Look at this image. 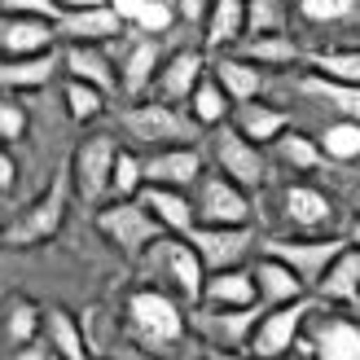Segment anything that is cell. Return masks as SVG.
I'll return each mask as SVG.
<instances>
[{"instance_id": "44", "label": "cell", "mask_w": 360, "mask_h": 360, "mask_svg": "<svg viewBox=\"0 0 360 360\" xmlns=\"http://www.w3.org/2000/svg\"><path fill=\"white\" fill-rule=\"evenodd\" d=\"M172 5H176V18L189 27H202L207 13H211V0H172Z\"/></svg>"}, {"instance_id": "22", "label": "cell", "mask_w": 360, "mask_h": 360, "mask_svg": "<svg viewBox=\"0 0 360 360\" xmlns=\"http://www.w3.org/2000/svg\"><path fill=\"white\" fill-rule=\"evenodd\" d=\"M202 303H207V308H255V303H259L255 273H250V268H224V273H207Z\"/></svg>"}, {"instance_id": "32", "label": "cell", "mask_w": 360, "mask_h": 360, "mask_svg": "<svg viewBox=\"0 0 360 360\" xmlns=\"http://www.w3.org/2000/svg\"><path fill=\"white\" fill-rule=\"evenodd\" d=\"M308 66H312V75H326V79H334V84L360 88V44H356V40L312 49V53H308Z\"/></svg>"}, {"instance_id": "10", "label": "cell", "mask_w": 360, "mask_h": 360, "mask_svg": "<svg viewBox=\"0 0 360 360\" xmlns=\"http://www.w3.org/2000/svg\"><path fill=\"white\" fill-rule=\"evenodd\" d=\"M268 255L285 259L299 273V281L308 285V290H316L321 277H326V268L347 250V238H326V233H303V238H277L264 246Z\"/></svg>"}, {"instance_id": "30", "label": "cell", "mask_w": 360, "mask_h": 360, "mask_svg": "<svg viewBox=\"0 0 360 360\" xmlns=\"http://www.w3.org/2000/svg\"><path fill=\"white\" fill-rule=\"evenodd\" d=\"M312 295L330 303H360V246L347 242V250L326 268V277H321Z\"/></svg>"}, {"instance_id": "8", "label": "cell", "mask_w": 360, "mask_h": 360, "mask_svg": "<svg viewBox=\"0 0 360 360\" xmlns=\"http://www.w3.org/2000/svg\"><path fill=\"white\" fill-rule=\"evenodd\" d=\"M211 158H215V172H224L229 180H238L242 189H264L268 180V154L264 146L246 141L233 123H220V132L211 136Z\"/></svg>"}, {"instance_id": "12", "label": "cell", "mask_w": 360, "mask_h": 360, "mask_svg": "<svg viewBox=\"0 0 360 360\" xmlns=\"http://www.w3.org/2000/svg\"><path fill=\"white\" fill-rule=\"evenodd\" d=\"M299 347L308 352V360H360V326L334 312H312L299 334Z\"/></svg>"}, {"instance_id": "3", "label": "cell", "mask_w": 360, "mask_h": 360, "mask_svg": "<svg viewBox=\"0 0 360 360\" xmlns=\"http://www.w3.org/2000/svg\"><path fill=\"white\" fill-rule=\"evenodd\" d=\"M97 233L119 250V255L141 259L167 229L154 220V211L141 202V198H110V202L97 211Z\"/></svg>"}, {"instance_id": "43", "label": "cell", "mask_w": 360, "mask_h": 360, "mask_svg": "<svg viewBox=\"0 0 360 360\" xmlns=\"http://www.w3.org/2000/svg\"><path fill=\"white\" fill-rule=\"evenodd\" d=\"M0 9H5V13L49 18V22H58V18H62V5H58V0H0Z\"/></svg>"}, {"instance_id": "18", "label": "cell", "mask_w": 360, "mask_h": 360, "mask_svg": "<svg viewBox=\"0 0 360 360\" xmlns=\"http://www.w3.org/2000/svg\"><path fill=\"white\" fill-rule=\"evenodd\" d=\"M255 273V290H259V303L264 308H281V303H295V299H303V295H312L308 285L299 281V273L285 259H277V255H259V264L250 268Z\"/></svg>"}, {"instance_id": "42", "label": "cell", "mask_w": 360, "mask_h": 360, "mask_svg": "<svg viewBox=\"0 0 360 360\" xmlns=\"http://www.w3.org/2000/svg\"><path fill=\"white\" fill-rule=\"evenodd\" d=\"M27 128H31L27 105L13 101V93H5V97H0V146H13V141H22Z\"/></svg>"}, {"instance_id": "45", "label": "cell", "mask_w": 360, "mask_h": 360, "mask_svg": "<svg viewBox=\"0 0 360 360\" xmlns=\"http://www.w3.org/2000/svg\"><path fill=\"white\" fill-rule=\"evenodd\" d=\"M18 185V163H13V154L0 146V193H13Z\"/></svg>"}, {"instance_id": "6", "label": "cell", "mask_w": 360, "mask_h": 360, "mask_svg": "<svg viewBox=\"0 0 360 360\" xmlns=\"http://www.w3.org/2000/svg\"><path fill=\"white\" fill-rule=\"evenodd\" d=\"M316 295H303L295 303H281V308H268L259 312L255 330H250V343H246V356L250 360H285L295 347H299V334L308 326V316L316 312Z\"/></svg>"}, {"instance_id": "7", "label": "cell", "mask_w": 360, "mask_h": 360, "mask_svg": "<svg viewBox=\"0 0 360 360\" xmlns=\"http://www.w3.org/2000/svg\"><path fill=\"white\" fill-rule=\"evenodd\" d=\"M115 154H119V141L110 132L84 136L75 146V154H70V185H75V198H84L88 207H101L110 198Z\"/></svg>"}, {"instance_id": "35", "label": "cell", "mask_w": 360, "mask_h": 360, "mask_svg": "<svg viewBox=\"0 0 360 360\" xmlns=\"http://www.w3.org/2000/svg\"><path fill=\"white\" fill-rule=\"evenodd\" d=\"M110 5L119 9L123 22H136L141 31H150V35L167 31L176 22V5H172V0H110Z\"/></svg>"}, {"instance_id": "2", "label": "cell", "mask_w": 360, "mask_h": 360, "mask_svg": "<svg viewBox=\"0 0 360 360\" xmlns=\"http://www.w3.org/2000/svg\"><path fill=\"white\" fill-rule=\"evenodd\" d=\"M132 343H141L146 352L172 356L185 343V303L176 295L158 290V285H136L128 295V308H123Z\"/></svg>"}, {"instance_id": "41", "label": "cell", "mask_w": 360, "mask_h": 360, "mask_svg": "<svg viewBox=\"0 0 360 360\" xmlns=\"http://www.w3.org/2000/svg\"><path fill=\"white\" fill-rule=\"evenodd\" d=\"M285 0H246V35H268V31H285Z\"/></svg>"}, {"instance_id": "49", "label": "cell", "mask_w": 360, "mask_h": 360, "mask_svg": "<svg viewBox=\"0 0 360 360\" xmlns=\"http://www.w3.org/2000/svg\"><path fill=\"white\" fill-rule=\"evenodd\" d=\"M0 242H5V224H0Z\"/></svg>"}, {"instance_id": "36", "label": "cell", "mask_w": 360, "mask_h": 360, "mask_svg": "<svg viewBox=\"0 0 360 360\" xmlns=\"http://www.w3.org/2000/svg\"><path fill=\"white\" fill-rule=\"evenodd\" d=\"M273 154L281 158L285 167H295V172H316L321 158H326V154H321V141H316V136H303V132H290V128L273 141Z\"/></svg>"}, {"instance_id": "28", "label": "cell", "mask_w": 360, "mask_h": 360, "mask_svg": "<svg viewBox=\"0 0 360 360\" xmlns=\"http://www.w3.org/2000/svg\"><path fill=\"white\" fill-rule=\"evenodd\" d=\"M233 128H238L246 141H255V146H273V141L290 128V115L277 110V105H264V101L255 97V101L233 105Z\"/></svg>"}, {"instance_id": "40", "label": "cell", "mask_w": 360, "mask_h": 360, "mask_svg": "<svg viewBox=\"0 0 360 360\" xmlns=\"http://www.w3.org/2000/svg\"><path fill=\"white\" fill-rule=\"evenodd\" d=\"M105 97L110 93H101L97 84H84V79H66V110L75 123H93L105 115Z\"/></svg>"}, {"instance_id": "39", "label": "cell", "mask_w": 360, "mask_h": 360, "mask_svg": "<svg viewBox=\"0 0 360 360\" xmlns=\"http://www.w3.org/2000/svg\"><path fill=\"white\" fill-rule=\"evenodd\" d=\"M141 189H146V158L119 146L115 172H110V198H136Z\"/></svg>"}, {"instance_id": "51", "label": "cell", "mask_w": 360, "mask_h": 360, "mask_svg": "<svg viewBox=\"0 0 360 360\" xmlns=\"http://www.w3.org/2000/svg\"><path fill=\"white\" fill-rule=\"evenodd\" d=\"M93 360H101V356H93Z\"/></svg>"}, {"instance_id": "46", "label": "cell", "mask_w": 360, "mask_h": 360, "mask_svg": "<svg viewBox=\"0 0 360 360\" xmlns=\"http://www.w3.org/2000/svg\"><path fill=\"white\" fill-rule=\"evenodd\" d=\"M62 5V13H70V9H93V5H110V0H58Z\"/></svg>"}, {"instance_id": "5", "label": "cell", "mask_w": 360, "mask_h": 360, "mask_svg": "<svg viewBox=\"0 0 360 360\" xmlns=\"http://www.w3.org/2000/svg\"><path fill=\"white\" fill-rule=\"evenodd\" d=\"M123 132H128L136 146L163 150V146H193L198 141V123L189 110H180L172 101H136L132 110H123Z\"/></svg>"}, {"instance_id": "31", "label": "cell", "mask_w": 360, "mask_h": 360, "mask_svg": "<svg viewBox=\"0 0 360 360\" xmlns=\"http://www.w3.org/2000/svg\"><path fill=\"white\" fill-rule=\"evenodd\" d=\"M44 343L58 360H93V352L84 343V330H79V321L70 316V308H49L44 312Z\"/></svg>"}, {"instance_id": "19", "label": "cell", "mask_w": 360, "mask_h": 360, "mask_svg": "<svg viewBox=\"0 0 360 360\" xmlns=\"http://www.w3.org/2000/svg\"><path fill=\"white\" fill-rule=\"evenodd\" d=\"M62 70L70 79L97 84L101 93H115V88H119V66L110 62L105 44H66L62 49Z\"/></svg>"}, {"instance_id": "38", "label": "cell", "mask_w": 360, "mask_h": 360, "mask_svg": "<svg viewBox=\"0 0 360 360\" xmlns=\"http://www.w3.org/2000/svg\"><path fill=\"white\" fill-rule=\"evenodd\" d=\"M303 93L330 101L338 115H347V119L360 123V88H352V84H334V79H326V75H308V79H303Z\"/></svg>"}, {"instance_id": "9", "label": "cell", "mask_w": 360, "mask_h": 360, "mask_svg": "<svg viewBox=\"0 0 360 360\" xmlns=\"http://www.w3.org/2000/svg\"><path fill=\"white\" fill-rule=\"evenodd\" d=\"M193 211L198 224H250V189L224 172H202L193 185Z\"/></svg>"}, {"instance_id": "33", "label": "cell", "mask_w": 360, "mask_h": 360, "mask_svg": "<svg viewBox=\"0 0 360 360\" xmlns=\"http://www.w3.org/2000/svg\"><path fill=\"white\" fill-rule=\"evenodd\" d=\"M0 326H5V338L13 347H31L44 334V308H35L27 295H9L5 312H0Z\"/></svg>"}, {"instance_id": "25", "label": "cell", "mask_w": 360, "mask_h": 360, "mask_svg": "<svg viewBox=\"0 0 360 360\" xmlns=\"http://www.w3.org/2000/svg\"><path fill=\"white\" fill-rule=\"evenodd\" d=\"M238 53L246 62H255L264 70H285V66H295L303 62L308 53H303V44L295 40V35H285V31H268V35H246V40L238 44Z\"/></svg>"}, {"instance_id": "37", "label": "cell", "mask_w": 360, "mask_h": 360, "mask_svg": "<svg viewBox=\"0 0 360 360\" xmlns=\"http://www.w3.org/2000/svg\"><path fill=\"white\" fill-rule=\"evenodd\" d=\"M316 141H321V154L334 158V163H356V158H360V123L347 119V115L334 119Z\"/></svg>"}, {"instance_id": "26", "label": "cell", "mask_w": 360, "mask_h": 360, "mask_svg": "<svg viewBox=\"0 0 360 360\" xmlns=\"http://www.w3.org/2000/svg\"><path fill=\"white\" fill-rule=\"evenodd\" d=\"M211 70H215V79H220V88L229 93V101H233V105H242V101H255V97L264 93V84H268L264 66L246 62L242 53H224V58L215 62Z\"/></svg>"}, {"instance_id": "27", "label": "cell", "mask_w": 360, "mask_h": 360, "mask_svg": "<svg viewBox=\"0 0 360 360\" xmlns=\"http://www.w3.org/2000/svg\"><path fill=\"white\" fill-rule=\"evenodd\" d=\"M295 13L316 31L360 35V0H295Z\"/></svg>"}, {"instance_id": "50", "label": "cell", "mask_w": 360, "mask_h": 360, "mask_svg": "<svg viewBox=\"0 0 360 360\" xmlns=\"http://www.w3.org/2000/svg\"><path fill=\"white\" fill-rule=\"evenodd\" d=\"M352 40H356V44H360V35H352Z\"/></svg>"}, {"instance_id": "21", "label": "cell", "mask_w": 360, "mask_h": 360, "mask_svg": "<svg viewBox=\"0 0 360 360\" xmlns=\"http://www.w3.org/2000/svg\"><path fill=\"white\" fill-rule=\"evenodd\" d=\"M141 202H146L150 211H154V220L163 224L167 233H185L198 224V211H193V193L189 189H172V185H146L136 193Z\"/></svg>"}, {"instance_id": "20", "label": "cell", "mask_w": 360, "mask_h": 360, "mask_svg": "<svg viewBox=\"0 0 360 360\" xmlns=\"http://www.w3.org/2000/svg\"><path fill=\"white\" fill-rule=\"evenodd\" d=\"M158 66H163V49H158L154 35H141V40H132V49L123 53L119 62V88L128 97H146L154 79H158Z\"/></svg>"}, {"instance_id": "47", "label": "cell", "mask_w": 360, "mask_h": 360, "mask_svg": "<svg viewBox=\"0 0 360 360\" xmlns=\"http://www.w3.org/2000/svg\"><path fill=\"white\" fill-rule=\"evenodd\" d=\"M18 360H58V356H53V352H49V356H44V352H22Z\"/></svg>"}, {"instance_id": "1", "label": "cell", "mask_w": 360, "mask_h": 360, "mask_svg": "<svg viewBox=\"0 0 360 360\" xmlns=\"http://www.w3.org/2000/svg\"><path fill=\"white\" fill-rule=\"evenodd\" d=\"M136 264H141L146 285H158V290L176 295L180 303H189V308L202 303L207 268H202V259H198V250H193L189 238H180V233H163V238H158Z\"/></svg>"}, {"instance_id": "48", "label": "cell", "mask_w": 360, "mask_h": 360, "mask_svg": "<svg viewBox=\"0 0 360 360\" xmlns=\"http://www.w3.org/2000/svg\"><path fill=\"white\" fill-rule=\"evenodd\" d=\"M347 242H352V246H360V220H356V224L347 229Z\"/></svg>"}, {"instance_id": "4", "label": "cell", "mask_w": 360, "mask_h": 360, "mask_svg": "<svg viewBox=\"0 0 360 360\" xmlns=\"http://www.w3.org/2000/svg\"><path fill=\"white\" fill-rule=\"evenodd\" d=\"M70 193H75V185H70V167H66V172H58V176L49 180V189L35 198L31 207H22V211L9 220L5 242H9V246H40V242H53V238H58V229L66 224Z\"/></svg>"}, {"instance_id": "34", "label": "cell", "mask_w": 360, "mask_h": 360, "mask_svg": "<svg viewBox=\"0 0 360 360\" xmlns=\"http://www.w3.org/2000/svg\"><path fill=\"white\" fill-rule=\"evenodd\" d=\"M189 115H193L198 128H220V123L233 119V101H229V93L220 88V79H215V75H207L202 84L193 88V97H189Z\"/></svg>"}, {"instance_id": "29", "label": "cell", "mask_w": 360, "mask_h": 360, "mask_svg": "<svg viewBox=\"0 0 360 360\" xmlns=\"http://www.w3.org/2000/svg\"><path fill=\"white\" fill-rule=\"evenodd\" d=\"M62 58L58 53H35V58H0V93H27V88H44L58 75Z\"/></svg>"}, {"instance_id": "23", "label": "cell", "mask_w": 360, "mask_h": 360, "mask_svg": "<svg viewBox=\"0 0 360 360\" xmlns=\"http://www.w3.org/2000/svg\"><path fill=\"white\" fill-rule=\"evenodd\" d=\"M246 40V0H211V13L202 22V44L211 53L238 49Z\"/></svg>"}, {"instance_id": "14", "label": "cell", "mask_w": 360, "mask_h": 360, "mask_svg": "<svg viewBox=\"0 0 360 360\" xmlns=\"http://www.w3.org/2000/svg\"><path fill=\"white\" fill-rule=\"evenodd\" d=\"M207 172L198 146H163L146 154V185H172V189H193L198 176Z\"/></svg>"}, {"instance_id": "11", "label": "cell", "mask_w": 360, "mask_h": 360, "mask_svg": "<svg viewBox=\"0 0 360 360\" xmlns=\"http://www.w3.org/2000/svg\"><path fill=\"white\" fill-rule=\"evenodd\" d=\"M185 238L193 242L198 259L207 273H224V268H242L246 255L255 250V229L250 224H193Z\"/></svg>"}, {"instance_id": "17", "label": "cell", "mask_w": 360, "mask_h": 360, "mask_svg": "<svg viewBox=\"0 0 360 360\" xmlns=\"http://www.w3.org/2000/svg\"><path fill=\"white\" fill-rule=\"evenodd\" d=\"M193 312H198L202 334L211 338V347H229V352H246L250 330L259 321L255 308H207V303H198Z\"/></svg>"}, {"instance_id": "13", "label": "cell", "mask_w": 360, "mask_h": 360, "mask_svg": "<svg viewBox=\"0 0 360 360\" xmlns=\"http://www.w3.org/2000/svg\"><path fill=\"white\" fill-rule=\"evenodd\" d=\"M53 44H58V27L49 18L0 9V58H35V53H53Z\"/></svg>"}, {"instance_id": "16", "label": "cell", "mask_w": 360, "mask_h": 360, "mask_svg": "<svg viewBox=\"0 0 360 360\" xmlns=\"http://www.w3.org/2000/svg\"><path fill=\"white\" fill-rule=\"evenodd\" d=\"M58 40L62 44H105L123 31V18L115 5H93V9H70L58 22Z\"/></svg>"}, {"instance_id": "15", "label": "cell", "mask_w": 360, "mask_h": 360, "mask_svg": "<svg viewBox=\"0 0 360 360\" xmlns=\"http://www.w3.org/2000/svg\"><path fill=\"white\" fill-rule=\"evenodd\" d=\"M207 79V53L202 49H176L172 58H163V66H158V79H154V93L158 101H189L193 88Z\"/></svg>"}, {"instance_id": "24", "label": "cell", "mask_w": 360, "mask_h": 360, "mask_svg": "<svg viewBox=\"0 0 360 360\" xmlns=\"http://www.w3.org/2000/svg\"><path fill=\"white\" fill-rule=\"evenodd\" d=\"M285 220L299 233H326L334 224V202L316 185H290L285 189Z\"/></svg>"}]
</instances>
